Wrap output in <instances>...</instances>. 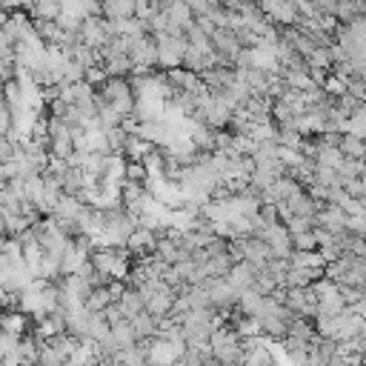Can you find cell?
Instances as JSON below:
<instances>
[{
  "instance_id": "1",
  "label": "cell",
  "mask_w": 366,
  "mask_h": 366,
  "mask_svg": "<svg viewBox=\"0 0 366 366\" xmlns=\"http://www.w3.org/2000/svg\"><path fill=\"white\" fill-rule=\"evenodd\" d=\"M155 41H157V52H160L157 66H163L166 72L183 66V58H187V52H189V38L187 35H169L166 32V35H157Z\"/></svg>"
},
{
  "instance_id": "2",
  "label": "cell",
  "mask_w": 366,
  "mask_h": 366,
  "mask_svg": "<svg viewBox=\"0 0 366 366\" xmlns=\"http://www.w3.org/2000/svg\"><path fill=\"white\" fill-rule=\"evenodd\" d=\"M212 49H215V55H218V63H221V66H235V61H238V55H241L244 43H241V38H238V32H235V29H229V26H218V29H215V35H212Z\"/></svg>"
},
{
  "instance_id": "3",
  "label": "cell",
  "mask_w": 366,
  "mask_h": 366,
  "mask_svg": "<svg viewBox=\"0 0 366 366\" xmlns=\"http://www.w3.org/2000/svg\"><path fill=\"white\" fill-rule=\"evenodd\" d=\"M346 221H349V215L343 212V206H335V204H323L320 212L315 215V226L329 229L332 235H343L346 232Z\"/></svg>"
},
{
  "instance_id": "4",
  "label": "cell",
  "mask_w": 366,
  "mask_h": 366,
  "mask_svg": "<svg viewBox=\"0 0 366 366\" xmlns=\"http://www.w3.org/2000/svg\"><path fill=\"white\" fill-rule=\"evenodd\" d=\"M201 80L209 86V89H229L235 80H238V69L235 66H212L206 72H201Z\"/></svg>"
},
{
  "instance_id": "5",
  "label": "cell",
  "mask_w": 366,
  "mask_h": 366,
  "mask_svg": "<svg viewBox=\"0 0 366 366\" xmlns=\"http://www.w3.org/2000/svg\"><path fill=\"white\" fill-rule=\"evenodd\" d=\"M226 278H229V283H232L235 289H241V292H244V289H252V286H255V278H258V266L249 263V261H238Z\"/></svg>"
},
{
  "instance_id": "6",
  "label": "cell",
  "mask_w": 366,
  "mask_h": 366,
  "mask_svg": "<svg viewBox=\"0 0 366 366\" xmlns=\"http://www.w3.org/2000/svg\"><path fill=\"white\" fill-rule=\"evenodd\" d=\"M106 21H129L137 18V0H103Z\"/></svg>"
},
{
  "instance_id": "7",
  "label": "cell",
  "mask_w": 366,
  "mask_h": 366,
  "mask_svg": "<svg viewBox=\"0 0 366 366\" xmlns=\"http://www.w3.org/2000/svg\"><path fill=\"white\" fill-rule=\"evenodd\" d=\"M266 298H269V295H261L258 289H244V292H241V300H238V312H241V315L261 318V315L266 312Z\"/></svg>"
},
{
  "instance_id": "8",
  "label": "cell",
  "mask_w": 366,
  "mask_h": 366,
  "mask_svg": "<svg viewBox=\"0 0 366 366\" xmlns=\"http://www.w3.org/2000/svg\"><path fill=\"white\" fill-rule=\"evenodd\" d=\"M189 137L198 146V152H215L218 149V129H212L206 123H195V129H192Z\"/></svg>"
},
{
  "instance_id": "9",
  "label": "cell",
  "mask_w": 366,
  "mask_h": 366,
  "mask_svg": "<svg viewBox=\"0 0 366 366\" xmlns=\"http://www.w3.org/2000/svg\"><path fill=\"white\" fill-rule=\"evenodd\" d=\"M103 69L109 78H129L135 72V61H132V55H115V58L103 61Z\"/></svg>"
},
{
  "instance_id": "10",
  "label": "cell",
  "mask_w": 366,
  "mask_h": 366,
  "mask_svg": "<svg viewBox=\"0 0 366 366\" xmlns=\"http://www.w3.org/2000/svg\"><path fill=\"white\" fill-rule=\"evenodd\" d=\"M338 146H340V152H343L346 157L366 160V140H363V137H357V135H352V132H343L340 140H338Z\"/></svg>"
},
{
  "instance_id": "11",
  "label": "cell",
  "mask_w": 366,
  "mask_h": 366,
  "mask_svg": "<svg viewBox=\"0 0 366 366\" xmlns=\"http://www.w3.org/2000/svg\"><path fill=\"white\" fill-rule=\"evenodd\" d=\"M117 303L123 306V312H126V318H129V320H132V318H137L140 312H146V298L140 295V289H132V286L123 292V298H120Z\"/></svg>"
},
{
  "instance_id": "12",
  "label": "cell",
  "mask_w": 366,
  "mask_h": 366,
  "mask_svg": "<svg viewBox=\"0 0 366 366\" xmlns=\"http://www.w3.org/2000/svg\"><path fill=\"white\" fill-rule=\"evenodd\" d=\"M63 15V0H38L32 9V21H58Z\"/></svg>"
},
{
  "instance_id": "13",
  "label": "cell",
  "mask_w": 366,
  "mask_h": 366,
  "mask_svg": "<svg viewBox=\"0 0 366 366\" xmlns=\"http://www.w3.org/2000/svg\"><path fill=\"white\" fill-rule=\"evenodd\" d=\"M132 326L137 332V340H152L157 338V318L149 312H140L137 318H132Z\"/></svg>"
},
{
  "instance_id": "14",
  "label": "cell",
  "mask_w": 366,
  "mask_h": 366,
  "mask_svg": "<svg viewBox=\"0 0 366 366\" xmlns=\"http://www.w3.org/2000/svg\"><path fill=\"white\" fill-rule=\"evenodd\" d=\"M155 149H157V146H152V143H149V140H143L140 135H129L123 155H126L129 160H146V155H149V152H155Z\"/></svg>"
},
{
  "instance_id": "15",
  "label": "cell",
  "mask_w": 366,
  "mask_h": 366,
  "mask_svg": "<svg viewBox=\"0 0 366 366\" xmlns=\"http://www.w3.org/2000/svg\"><path fill=\"white\" fill-rule=\"evenodd\" d=\"M289 261H292V266H306V269H326V258H323V252H315V249H309V252H300V249H295Z\"/></svg>"
},
{
  "instance_id": "16",
  "label": "cell",
  "mask_w": 366,
  "mask_h": 366,
  "mask_svg": "<svg viewBox=\"0 0 366 366\" xmlns=\"http://www.w3.org/2000/svg\"><path fill=\"white\" fill-rule=\"evenodd\" d=\"M4 329L6 332H15V335H26L29 329V312L23 309H6V318H4Z\"/></svg>"
},
{
  "instance_id": "17",
  "label": "cell",
  "mask_w": 366,
  "mask_h": 366,
  "mask_svg": "<svg viewBox=\"0 0 366 366\" xmlns=\"http://www.w3.org/2000/svg\"><path fill=\"white\" fill-rule=\"evenodd\" d=\"M318 137V135H315ZM320 143V140H318ZM318 166H329V169H340L343 166V160H346V155L340 152V146H320V152H318Z\"/></svg>"
},
{
  "instance_id": "18",
  "label": "cell",
  "mask_w": 366,
  "mask_h": 366,
  "mask_svg": "<svg viewBox=\"0 0 366 366\" xmlns=\"http://www.w3.org/2000/svg\"><path fill=\"white\" fill-rule=\"evenodd\" d=\"M109 303H115L109 286H98V289H92L89 298H86V309H89V312H106Z\"/></svg>"
},
{
  "instance_id": "19",
  "label": "cell",
  "mask_w": 366,
  "mask_h": 366,
  "mask_svg": "<svg viewBox=\"0 0 366 366\" xmlns=\"http://www.w3.org/2000/svg\"><path fill=\"white\" fill-rule=\"evenodd\" d=\"M112 338H115V343H117L120 349H126V346H135V343H137V332H135L132 320H123V323L112 326Z\"/></svg>"
},
{
  "instance_id": "20",
  "label": "cell",
  "mask_w": 366,
  "mask_h": 366,
  "mask_svg": "<svg viewBox=\"0 0 366 366\" xmlns=\"http://www.w3.org/2000/svg\"><path fill=\"white\" fill-rule=\"evenodd\" d=\"M292 244H295V249H300V252H309V249H320V241H318V232H315V229H306V232H295V235H292Z\"/></svg>"
},
{
  "instance_id": "21",
  "label": "cell",
  "mask_w": 366,
  "mask_h": 366,
  "mask_svg": "<svg viewBox=\"0 0 366 366\" xmlns=\"http://www.w3.org/2000/svg\"><path fill=\"white\" fill-rule=\"evenodd\" d=\"M343 180H355V177H363L366 174V160H355V157H346L343 166L338 169Z\"/></svg>"
},
{
  "instance_id": "22",
  "label": "cell",
  "mask_w": 366,
  "mask_h": 366,
  "mask_svg": "<svg viewBox=\"0 0 366 366\" xmlns=\"http://www.w3.org/2000/svg\"><path fill=\"white\" fill-rule=\"evenodd\" d=\"M346 232L366 238V215H349V221H346Z\"/></svg>"
},
{
  "instance_id": "23",
  "label": "cell",
  "mask_w": 366,
  "mask_h": 366,
  "mask_svg": "<svg viewBox=\"0 0 366 366\" xmlns=\"http://www.w3.org/2000/svg\"><path fill=\"white\" fill-rule=\"evenodd\" d=\"M18 6H21V0H4V9H6V12L18 9Z\"/></svg>"
}]
</instances>
